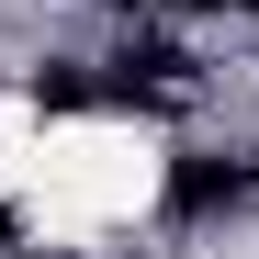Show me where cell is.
I'll return each mask as SVG.
<instances>
[{
	"label": "cell",
	"instance_id": "obj_1",
	"mask_svg": "<svg viewBox=\"0 0 259 259\" xmlns=\"http://www.w3.org/2000/svg\"><path fill=\"white\" fill-rule=\"evenodd\" d=\"M259 181V169H237V158H181V169H169V203H181V214H214V203H237Z\"/></svg>",
	"mask_w": 259,
	"mask_h": 259
},
{
	"label": "cell",
	"instance_id": "obj_2",
	"mask_svg": "<svg viewBox=\"0 0 259 259\" xmlns=\"http://www.w3.org/2000/svg\"><path fill=\"white\" fill-rule=\"evenodd\" d=\"M192 12H259V0H192Z\"/></svg>",
	"mask_w": 259,
	"mask_h": 259
}]
</instances>
